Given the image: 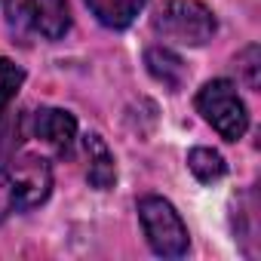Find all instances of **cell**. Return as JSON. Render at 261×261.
Listing matches in <instances>:
<instances>
[{
    "mask_svg": "<svg viewBox=\"0 0 261 261\" xmlns=\"http://www.w3.org/2000/svg\"><path fill=\"white\" fill-rule=\"evenodd\" d=\"M154 31L178 46H203L215 37V13L200 0H166L154 16Z\"/></svg>",
    "mask_w": 261,
    "mask_h": 261,
    "instance_id": "cell-1",
    "label": "cell"
},
{
    "mask_svg": "<svg viewBox=\"0 0 261 261\" xmlns=\"http://www.w3.org/2000/svg\"><path fill=\"white\" fill-rule=\"evenodd\" d=\"M197 111L224 142H240L249 129V111L230 80H209L197 92Z\"/></svg>",
    "mask_w": 261,
    "mask_h": 261,
    "instance_id": "cell-2",
    "label": "cell"
},
{
    "mask_svg": "<svg viewBox=\"0 0 261 261\" xmlns=\"http://www.w3.org/2000/svg\"><path fill=\"white\" fill-rule=\"evenodd\" d=\"M139 218L148 237V246L163 255V258H178L188 252L191 233L188 224L181 221V215L175 212V206L163 197H142L139 200Z\"/></svg>",
    "mask_w": 261,
    "mask_h": 261,
    "instance_id": "cell-3",
    "label": "cell"
},
{
    "mask_svg": "<svg viewBox=\"0 0 261 261\" xmlns=\"http://www.w3.org/2000/svg\"><path fill=\"white\" fill-rule=\"evenodd\" d=\"M7 22L19 34L62 40L71 28L68 0H7Z\"/></svg>",
    "mask_w": 261,
    "mask_h": 261,
    "instance_id": "cell-4",
    "label": "cell"
},
{
    "mask_svg": "<svg viewBox=\"0 0 261 261\" xmlns=\"http://www.w3.org/2000/svg\"><path fill=\"white\" fill-rule=\"evenodd\" d=\"M7 172H10L13 188H16V209L19 212L40 206L53 191V166H49V160H43L37 154L16 157L7 166Z\"/></svg>",
    "mask_w": 261,
    "mask_h": 261,
    "instance_id": "cell-5",
    "label": "cell"
},
{
    "mask_svg": "<svg viewBox=\"0 0 261 261\" xmlns=\"http://www.w3.org/2000/svg\"><path fill=\"white\" fill-rule=\"evenodd\" d=\"M31 136L43 142L53 154L68 157L77 142V120L62 108H40L31 114Z\"/></svg>",
    "mask_w": 261,
    "mask_h": 261,
    "instance_id": "cell-6",
    "label": "cell"
},
{
    "mask_svg": "<svg viewBox=\"0 0 261 261\" xmlns=\"http://www.w3.org/2000/svg\"><path fill=\"white\" fill-rule=\"evenodd\" d=\"M83 154H86V181L95 191H111L117 181V166H114V154L105 145V139L98 133H86L83 139Z\"/></svg>",
    "mask_w": 261,
    "mask_h": 261,
    "instance_id": "cell-7",
    "label": "cell"
},
{
    "mask_svg": "<svg viewBox=\"0 0 261 261\" xmlns=\"http://www.w3.org/2000/svg\"><path fill=\"white\" fill-rule=\"evenodd\" d=\"M145 65H148V74H151L157 83H163L169 92H178V89L185 86V80H188L185 62H181L172 49H166V46H151V49L145 53Z\"/></svg>",
    "mask_w": 261,
    "mask_h": 261,
    "instance_id": "cell-8",
    "label": "cell"
},
{
    "mask_svg": "<svg viewBox=\"0 0 261 261\" xmlns=\"http://www.w3.org/2000/svg\"><path fill=\"white\" fill-rule=\"evenodd\" d=\"M148 0H86V7L92 10V16L105 25V28H129L136 22V16L145 10Z\"/></svg>",
    "mask_w": 261,
    "mask_h": 261,
    "instance_id": "cell-9",
    "label": "cell"
},
{
    "mask_svg": "<svg viewBox=\"0 0 261 261\" xmlns=\"http://www.w3.org/2000/svg\"><path fill=\"white\" fill-rule=\"evenodd\" d=\"M188 169L194 172L197 181L212 185V181L224 178L227 163H224V157H221L218 151H212V148H194V151L188 154Z\"/></svg>",
    "mask_w": 261,
    "mask_h": 261,
    "instance_id": "cell-10",
    "label": "cell"
},
{
    "mask_svg": "<svg viewBox=\"0 0 261 261\" xmlns=\"http://www.w3.org/2000/svg\"><path fill=\"white\" fill-rule=\"evenodd\" d=\"M22 83H25V71L19 65H13L10 59H0V120H4L10 101L19 95Z\"/></svg>",
    "mask_w": 261,
    "mask_h": 261,
    "instance_id": "cell-11",
    "label": "cell"
},
{
    "mask_svg": "<svg viewBox=\"0 0 261 261\" xmlns=\"http://www.w3.org/2000/svg\"><path fill=\"white\" fill-rule=\"evenodd\" d=\"M237 68H240V74H243V83L249 86V89H258V71H261V49L252 43V46H246L240 56H237Z\"/></svg>",
    "mask_w": 261,
    "mask_h": 261,
    "instance_id": "cell-12",
    "label": "cell"
},
{
    "mask_svg": "<svg viewBox=\"0 0 261 261\" xmlns=\"http://www.w3.org/2000/svg\"><path fill=\"white\" fill-rule=\"evenodd\" d=\"M16 209V188H13V178L7 172V166L0 169V221H7Z\"/></svg>",
    "mask_w": 261,
    "mask_h": 261,
    "instance_id": "cell-13",
    "label": "cell"
}]
</instances>
